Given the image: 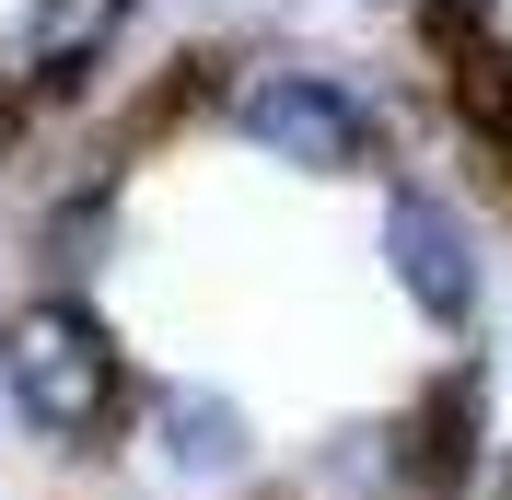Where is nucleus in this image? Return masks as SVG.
I'll list each match as a JSON object with an SVG mask.
<instances>
[{
	"mask_svg": "<svg viewBox=\"0 0 512 500\" xmlns=\"http://www.w3.org/2000/svg\"><path fill=\"white\" fill-rule=\"evenodd\" d=\"M373 256H384V291L431 326V349H478V326H489V221L454 175L396 163L384 198H373Z\"/></svg>",
	"mask_w": 512,
	"mask_h": 500,
	"instance_id": "nucleus-3",
	"label": "nucleus"
},
{
	"mask_svg": "<svg viewBox=\"0 0 512 500\" xmlns=\"http://www.w3.org/2000/svg\"><path fill=\"white\" fill-rule=\"evenodd\" d=\"M210 128H233L256 163H280L303 187H361L396 175L408 152V94H384L361 59H303V47H233Z\"/></svg>",
	"mask_w": 512,
	"mask_h": 500,
	"instance_id": "nucleus-2",
	"label": "nucleus"
},
{
	"mask_svg": "<svg viewBox=\"0 0 512 500\" xmlns=\"http://www.w3.org/2000/svg\"><path fill=\"white\" fill-rule=\"evenodd\" d=\"M128 24H140V0H24L12 12V47H0V82L35 105V117H59V105H82L117 70Z\"/></svg>",
	"mask_w": 512,
	"mask_h": 500,
	"instance_id": "nucleus-7",
	"label": "nucleus"
},
{
	"mask_svg": "<svg viewBox=\"0 0 512 500\" xmlns=\"http://www.w3.org/2000/svg\"><path fill=\"white\" fill-rule=\"evenodd\" d=\"M140 349L117 338V314L94 291L24 280L0 303V419L47 454V466H117L128 419H140Z\"/></svg>",
	"mask_w": 512,
	"mask_h": 500,
	"instance_id": "nucleus-1",
	"label": "nucleus"
},
{
	"mask_svg": "<svg viewBox=\"0 0 512 500\" xmlns=\"http://www.w3.org/2000/svg\"><path fill=\"white\" fill-rule=\"evenodd\" d=\"M128 466L175 500H245L268 489V431L256 407L210 373H152L140 384V419H128Z\"/></svg>",
	"mask_w": 512,
	"mask_h": 500,
	"instance_id": "nucleus-4",
	"label": "nucleus"
},
{
	"mask_svg": "<svg viewBox=\"0 0 512 500\" xmlns=\"http://www.w3.org/2000/svg\"><path fill=\"white\" fill-rule=\"evenodd\" d=\"M384 454H396V500H478L501 466V373L478 349H443L384 407Z\"/></svg>",
	"mask_w": 512,
	"mask_h": 500,
	"instance_id": "nucleus-5",
	"label": "nucleus"
},
{
	"mask_svg": "<svg viewBox=\"0 0 512 500\" xmlns=\"http://www.w3.org/2000/svg\"><path fill=\"white\" fill-rule=\"evenodd\" d=\"M35 128H47V117H35V105L12 94V82H0V175H12V163L35 152Z\"/></svg>",
	"mask_w": 512,
	"mask_h": 500,
	"instance_id": "nucleus-8",
	"label": "nucleus"
},
{
	"mask_svg": "<svg viewBox=\"0 0 512 500\" xmlns=\"http://www.w3.org/2000/svg\"><path fill=\"white\" fill-rule=\"evenodd\" d=\"M117 245H128V163L117 152H82L70 175H47L24 198V268L47 291H94L117 268Z\"/></svg>",
	"mask_w": 512,
	"mask_h": 500,
	"instance_id": "nucleus-6",
	"label": "nucleus"
},
{
	"mask_svg": "<svg viewBox=\"0 0 512 500\" xmlns=\"http://www.w3.org/2000/svg\"><path fill=\"white\" fill-rule=\"evenodd\" d=\"M489 373H501V396H512V338H501V361H489Z\"/></svg>",
	"mask_w": 512,
	"mask_h": 500,
	"instance_id": "nucleus-9",
	"label": "nucleus"
}]
</instances>
